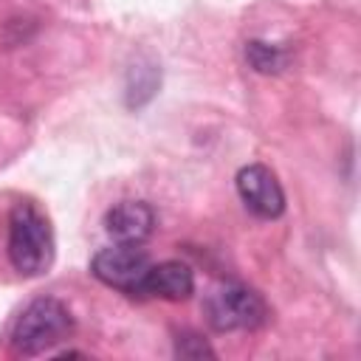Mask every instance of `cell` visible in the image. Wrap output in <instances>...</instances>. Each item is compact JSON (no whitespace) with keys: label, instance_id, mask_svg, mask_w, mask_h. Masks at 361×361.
Returning a JSON list of instances; mask_svg holds the SVG:
<instances>
[{"label":"cell","instance_id":"obj_3","mask_svg":"<svg viewBox=\"0 0 361 361\" xmlns=\"http://www.w3.org/2000/svg\"><path fill=\"white\" fill-rule=\"evenodd\" d=\"M206 319L217 333L231 330H254L268 322V305L265 299L243 285H220L214 288L203 302Z\"/></svg>","mask_w":361,"mask_h":361},{"label":"cell","instance_id":"obj_7","mask_svg":"<svg viewBox=\"0 0 361 361\" xmlns=\"http://www.w3.org/2000/svg\"><path fill=\"white\" fill-rule=\"evenodd\" d=\"M144 293L166 302H183L195 293V274L186 262H178V259L149 265L144 279Z\"/></svg>","mask_w":361,"mask_h":361},{"label":"cell","instance_id":"obj_1","mask_svg":"<svg viewBox=\"0 0 361 361\" xmlns=\"http://www.w3.org/2000/svg\"><path fill=\"white\" fill-rule=\"evenodd\" d=\"M56 254L54 228L42 209L31 200L17 203L8 214V259L20 276H42Z\"/></svg>","mask_w":361,"mask_h":361},{"label":"cell","instance_id":"obj_5","mask_svg":"<svg viewBox=\"0 0 361 361\" xmlns=\"http://www.w3.org/2000/svg\"><path fill=\"white\" fill-rule=\"evenodd\" d=\"M237 195L245 209L262 220H276L285 212V192L265 164H245L234 178Z\"/></svg>","mask_w":361,"mask_h":361},{"label":"cell","instance_id":"obj_6","mask_svg":"<svg viewBox=\"0 0 361 361\" xmlns=\"http://www.w3.org/2000/svg\"><path fill=\"white\" fill-rule=\"evenodd\" d=\"M155 228V212L144 200H121L107 209L104 214V231L116 243L141 245Z\"/></svg>","mask_w":361,"mask_h":361},{"label":"cell","instance_id":"obj_4","mask_svg":"<svg viewBox=\"0 0 361 361\" xmlns=\"http://www.w3.org/2000/svg\"><path fill=\"white\" fill-rule=\"evenodd\" d=\"M149 265L152 259L141 245L116 243L93 254L90 274L113 290H121L127 296H144V279H147Z\"/></svg>","mask_w":361,"mask_h":361},{"label":"cell","instance_id":"obj_2","mask_svg":"<svg viewBox=\"0 0 361 361\" xmlns=\"http://www.w3.org/2000/svg\"><path fill=\"white\" fill-rule=\"evenodd\" d=\"M73 330L71 310L51 296L28 302L8 330V347L17 355H39L65 341Z\"/></svg>","mask_w":361,"mask_h":361},{"label":"cell","instance_id":"obj_8","mask_svg":"<svg viewBox=\"0 0 361 361\" xmlns=\"http://www.w3.org/2000/svg\"><path fill=\"white\" fill-rule=\"evenodd\" d=\"M245 56L254 65V71H259V73H276L285 65L282 51L274 48V45H268V42H259V39H251L245 45Z\"/></svg>","mask_w":361,"mask_h":361}]
</instances>
